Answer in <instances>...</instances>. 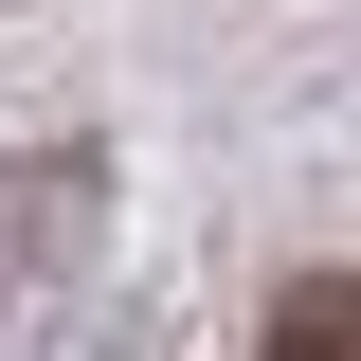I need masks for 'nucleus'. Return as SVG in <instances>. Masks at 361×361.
Listing matches in <instances>:
<instances>
[{"label":"nucleus","mask_w":361,"mask_h":361,"mask_svg":"<svg viewBox=\"0 0 361 361\" xmlns=\"http://www.w3.org/2000/svg\"><path fill=\"white\" fill-rule=\"evenodd\" d=\"M253 361H361V271H307L289 307H271V343Z\"/></svg>","instance_id":"nucleus-1"}]
</instances>
